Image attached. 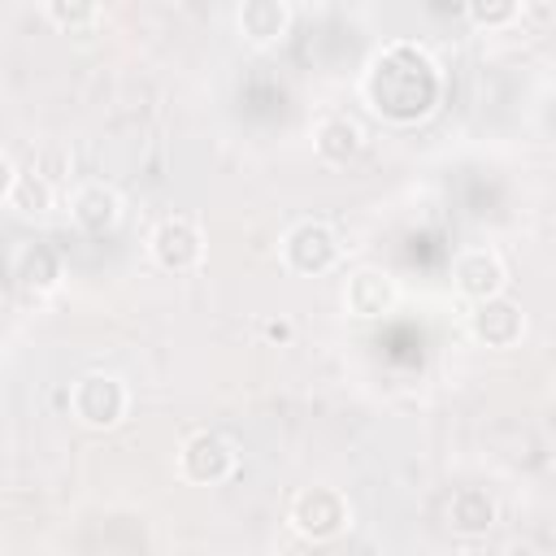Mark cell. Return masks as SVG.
<instances>
[{
  "instance_id": "6da1fadb",
  "label": "cell",
  "mask_w": 556,
  "mask_h": 556,
  "mask_svg": "<svg viewBox=\"0 0 556 556\" xmlns=\"http://www.w3.org/2000/svg\"><path fill=\"white\" fill-rule=\"evenodd\" d=\"M361 96L382 122L413 126V122L434 113V104L443 96V70L421 43L391 39L369 56L365 78H361Z\"/></svg>"
},
{
  "instance_id": "7a4b0ae2",
  "label": "cell",
  "mask_w": 556,
  "mask_h": 556,
  "mask_svg": "<svg viewBox=\"0 0 556 556\" xmlns=\"http://www.w3.org/2000/svg\"><path fill=\"white\" fill-rule=\"evenodd\" d=\"M287 521H291V530L300 539L330 543V539H339L352 526V504H348V495L339 486H321L317 482V486L295 491V500L287 508Z\"/></svg>"
},
{
  "instance_id": "3957f363",
  "label": "cell",
  "mask_w": 556,
  "mask_h": 556,
  "mask_svg": "<svg viewBox=\"0 0 556 556\" xmlns=\"http://www.w3.org/2000/svg\"><path fill=\"white\" fill-rule=\"evenodd\" d=\"M278 256H282V265H287L291 274H300V278H317V274H330V269L339 265L343 243H339V235H334L326 222L304 217V222H295V226L282 235Z\"/></svg>"
},
{
  "instance_id": "277c9868",
  "label": "cell",
  "mask_w": 556,
  "mask_h": 556,
  "mask_svg": "<svg viewBox=\"0 0 556 556\" xmlns=\"http://www.w3.org/2000/svg\"><path fill=\"white\" fill-rule=\"evenodd\" d=\"M130 408V391L117 374H83L70 387V413L91 430H113Z\"/></svg>"
},
{
  "instance_id": "5b68a950",
  "label": "cell",
  "mask_w": 556,
  "mask_h": 556,
  "mask_svg": "<svg viewBox=\"0 0 556 556\" xmlns=\"http://www.w3.org/2000/svg\"><path fill=\"white\" fill-rule=\"evenodd\" d=\"M148 256L156 269L165 274H191L204 265V230L191 222V217H161L148 235Z\"/></svg>"
},
{
  "instance_id": "8992f818",
  "label": "cell",
  "mask_w": 556,
  "mask_h": 556,
  "mask_svg": "<svg viewBox=\"0 0 556 556\" xmlns=\"http://www.w3.org/2000/svg\"><path fill=\"white\" fill-rule=\"evenodd\" d=\"M235 469H239V452H235V443H230L226 434H217V430H195V434H187L182 447H178V473H182L187 482H195V486H217V482H226Z\"/></svg>"
},
{
  "instance_id": "52a82bcc",
  "label": "cell",
  "mask_w": 556,
  "mask_h": 556,
  "mask_svg": "<svg viewBox=\"0 0 556 556\" xmlns=\"http://www.w3.org/2000/svg\"><path fill=\"white\" fill-rule=\"evenodd\" d=\"M452 287H456L460 300L482 304V300H491V295H504V287H508V265H504V256H500L495 248H465V252H456V261H452Z\"/></svg>"
},
{
  "instance_id": "ba28073f",
  "label": "cell",
  "mask_w": 556,
  "mask_h": 556,
  "mask_svg": "<svg viewBox=\"0 0 556 556\" xmlns=\"http://www.w3.org/2000/svg\"><path fill=\"white\" fill-rule=\"evenodd\" d=\"M469 334L482 348H513L526 334V313L513 295H491L482 304H469Z\"/></svg>"
},
{
  "instance_id": "9c48e42d",
  "label": "cell",
  "mask_w": 556,
  "mask_h": 556,
  "mask_svg": "<svg viewBox=\"0 0 556 556\" xmlns=\"http://www.w3.org/2000/svg\"><path fill=\"white\" fill-rule=\"evenodd\" d=\"M400 300V282L378 269V265H365V269H352L348 282H343V308L348 317H361V321H374L382 313H391Z\"/></svg>"
},
{
  "instance_id": "30bf717a",
  "label": "cell",
  "mask_w": 556,
  "mask_h": 556,
  "mask_svg": "<svg viewBox=\"0 0 556 556\" xmlns=\"http://www.w3.org/2000/svg\"><path fill=\"white\" fill-rule=\"evenodd\" d=\"M291 4L287 0H243L235 9V30L243 35V43L252 48H274L287 39L291 30Z\"/></svg>"
},
{
  "instance_id": "8fae6325",
  "label": "cell",
  "mask_w": 556,
  "mask_h": 556,
  "mask_svg": "<svg viewBox=\"0 0 556 556\" xmlns=\"http://www.w3.org/2000/svg\"><path fill=\"white\" fill-rule=\"evenodd\" d=\"M70 217L78 230L87 235H109L117 230L122 222V195L109 187V182H83L74 195H70Z\"/></svg>"
},
{
  "instance_id": "7c38bea8",
  "label": "cell",
  "mask_w": 556,
  "mask_h": 556,
  "mask_svg": "<svg viewBox=\"0 0 556 556\" xmlns=\"http://www.w3.org/2000/svg\"><path fill=\"white\" fill-rule=\"evenodd\" d=\"M313 152L326 161V165H348L365 152V126L348 113H326L317 126H313Z\"/></svg>"
},
{
  "instance_id": "4fadbf2b",
  "label": "cell",
  "mask_w": 556,
  "mask_h": 556,
  "mask_svg": "<svg viewBox=\"0 0 556 556\" xmlns=\"http://www.w3.org/2000/svg\"><path fill=\"white\" fill-rule=\"evenodd\" d=\"M495 517H500V508L482 486H456L452 500H447V526L456 534H465V539L486 534L495 526Z\"/></svg>"
},
{
  "instance_id": "5bb4252c",
  "label": "cell",
  "mask_w": 556,
  "mask_h": 556,
  "mask_svg": "<svg viewBox=\"0 0 556 556\" xmlns=\"http://www.w3.org/2000/svg\"><path fill=\"white\" fill-rule=\"evenodd\" d=\"M9 204H13L17 213H26V217H39V213H48V208L56 204V187H52V178L39 174V169H17V178H13V187H9Z\"/></svg>"
},
{
  "instance_id": "9a60e30c",
  "label": "cell",
  "mask_w": 556,
  "mask_h": 556,
  "mask_svg": "<svg viewBox=\"0 0 556 556\" xmlns=\"http://www.w3.org/2000/svg\"><path fill=\"white\" fill-rule=\"evenodd\" d=\"M17 278H22L26 291L43 295V291H52V287L61 282V256H56L52 248H43V243H30V248L17 256Z\"/></svg>"
},
{
  "instance_id": "2e32d148",
  "label": "cell",
  "mask_w": 556,
  "mask_h": 556,
  "mask_svg": "<svg viewBox=\"0 0 556 556\" xmlns=\"http://www.w3.org/2000/svg\"><path fill=\"white\" fill-rule=\"evenodd\" d=\"M43 17H48L56 30H65V35H87L91 26L104 22V9L91 4V0H48V4H43Z\"/></svg>"
},
{
  "instance_id": "e0dca14e",
  "label": "cell",
  "mask_w": 556,
  "mask_h": 556,
  "mask_svg": "<svg viewBox=\"0 0 556 556\" xmlns=\"http://www.w3.org/2000/svg\"><path fill=\"white\" fill-rule=\"evenodd\" d=\"M465 17H469L473 26L500 30V26H508V22L521 17V4H517V0H473V4H465Z\"/></svg>"
},
{
  "instance_id": "ac0fdd59",
  "label": "cell",
  "mask_w": 556,
  "mask_h": 556,
  "mask_svg": "<svg viewBox=\"0 0 556 556\" xmlns=\"http://www.w3.org/2000/svg\"><path fill=\"white\" fill-rule=\"evenodd\" d=\"M500 556H543V552H539L534 539H508V543L500 547Z\"/></svg>"
},
{
  "instance_id": "d6986e66",
  "label": "cell",
  "mask_w": 556,
  "mask_h": 556,
  "mask_svg": "<svg viewBox=\"0 0 556 556\" xmlns=\"http://www.w3.org/2000/svg\"><path fill=\"white\" fill-rule=\"evenodd\" d=\"M17 178V165L9 161V152H0V204H9V187Z\"/></svg>"
},
{
  "instance_id": "ffe728a7",
  "label": "cell",
  "mask_w": 556,
  "mask_h": 556,
  "mask_svg": "<svg viewBox=\"0 0 556 556\" xmlns=\"http://www.w3.org/2000/svg\"><path fill=\"white\" fill-rule=\"evenodd\" d=\"M261 330H265V339H278V343H287V339L295 334V330H291V321H282V317H278V321H265Z\"/></svg>"
}]
</instances>
